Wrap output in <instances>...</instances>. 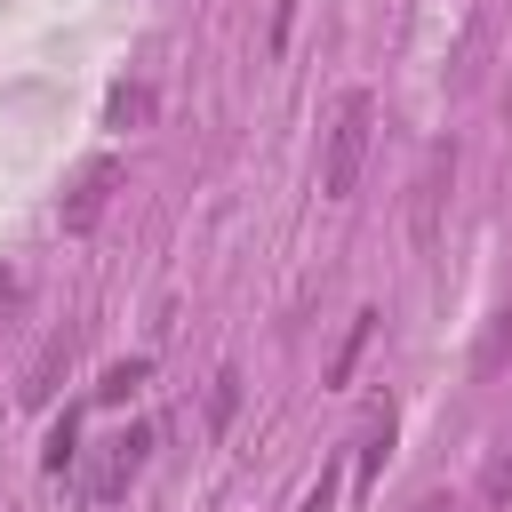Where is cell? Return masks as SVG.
<instances>
[{
    "instance_id": "cell-1",
    "label": "cell",
    "mask_w": 512,
    "mask_h": 512,
    "mask_svg": "<svg viewBox=\"0 0 512 512\" xmlns=\"http://www.w3.org/2000/svg\"><path fill=\"white\" fill-rule=\"evenodd\" d=\"M368 136H376V96L344 88L328 112V144H320V200H352V184L368 168Z\"/></svg>"
},
{
    "instance_id": "cell-2",
    "label": "cell",
    "mask_w": 512,
    "mask_h": 512,
    "mask_svg": "<svg viewBox=\"0 0 512 512\" xmlns=\"http://www.w3.org/2000/svg\"><path fill=\"white\" fill-rule=\"evenodd\" d=\"M144 456H152V424H128V432H112V440L96 448V464L80 472L88 504H112V496H128V480L144 472Z\"/></svg>"
},
{
    "instance_id": "cell-3",
    "label": "cell",
    "mask_w": 512,
    "mask_h": 512,
    "mask_svg": "<svg viewBox=\"0 0 512 512\" xmlns=\"http://www.w3.org/2000/svg\"><path fill=\"white\" fill-rule=\"evenodd\" d=\"M448 184H456V136L424 152V176H416V200H408V232H416L424 256L440 248V200H448Z\"/></svg>"
},
{
    "instance_id": "cell-4",
    "label": "cell",
    "mask_w": 512,
    "mask_h": 512,
    "mask_svg": "<svg viewBox=\"0 0 512 512\" xmlns=\"http://www.w3.org/2000/svg\"><path fill=\"white\" fill-rule=\"evenodd\" d=\"M112 184H120V160H112V152H96V160H88V168L72 176V192H64V208H56V216H64V232H88V224L104 216V200H112Z\"/></svg>"
},
{
    "instance_id": "cell-5",
    "label": "cell",
    "mask_w": 512,
    "mask_h": 512,
    "mask_svg": "<svg viewBox=\"0 0 512 512\" xmlns=\"http://www.w3.org/2000/svg\"><path fill=\"white\" fill-rule=\"evenodd\" d=\"M72 344H80V336H72V328H56V336L32 352V368H24V384H16V400H24V408H48V400H56L64 368H72Z\"/></svg>"
},
{
    "instance_id": "cell-6",
    "label": "cell",
    "mask_w": 512,
    "mask_h": 512,
    "mask_svg": "<svg viewBox=\"0 0 512 512\" xmlns=\"http://www.w3.org/2000/svg\"><path fill=\"white\" fill-rule=\"evenodd\" d=\"M504 360H512V304H504V312L488 320V336H480V352H472V368H480V376H496Z\"/></svg>"
},
{
    "instance_id": "cell-7",
    "label": "cell",
    "mask_w": 512,
    "mask_h": 512,
    "mask_svg": "<svg viewBox=\"0 0 512 512\" xmlns=\"http://www.w3.org/2000/svg\"><path fill=\"white\" fill-rule=\"evenodd\" d=\"M480 496H488V504H512V432L488 448V464H480Z\"/></svg>"
},
{
    "instance_id": "cell-8",
    "label": "cell",
    "mask_w": 512,
    "mask_h": 512,
    "mask_svg": "<svg viewBox=\"0 0 512 512\" xmlns=\"http://www.w3.org/2000/svg\"><path fill=\"white\" fill-rule=\"evenodd\" d=\"M144 112H152V88H144V80H120V88H112V104H104V120H112V128H136Z\"/></svg>"
},
{
    "instance_id": "cell-9",
    "label": "cell",
    "mask_w": 512,
    "mask_h": 512,
    "mask_svg": "<svg viewBox=\"0 0 512 512\" xmlns=\"http://www.w3.org/2000/svg\"><path fill=\"white\" fill-rule=\"evenodd\" d=\"M144 376H152L144 360H112V368H104V384H96V408H120V400H128Z\"/></svg>"
},
{
    "instance_id": "cell-10",
    "label": "cell",
    "mask_w": 512,
    "mask_h": 512,
    "mask_svg": "<svg viewBox=\"0 0 512 512\" xmlns=\"http://www.w3.org/2000/svg\"><path fill=\"white\" fill-rule=\"evenodd\" d=\"M232 416H240V376H232V368H224V376H216V384H208V432H224V424H232Z\"/></svg>"
},
{
    "instance_id": "cell-11",
    "label": "cell",
    "mask_w": 512,
    "mask_h": 512,
    "mask_svg": "<svg viewBox=\"0 0 512 512\" xmlns=\"http://www.w3.org/2000/svg\"><path fill=\"white\" fill-rule=\"evenodd\" d=\"M376 320H384V312H360V320H352V336H344V352H336V368H328V376H336V384H344V376H352V360H360V344H368V336H376Z\"/></svg>"
},
{
    "instance_id": "cell-12",
    "label": "cell",
    "mask_w": 512,
    "mask_h": 512,
    "mask_svg": "<svg viewBox=\"0 0 512 512\" xmlns=\"http://www.w3.org/2000/svg\"><path fill=\"white\" fill-rule=\"evenodd\" d=\"M40 464H48V472H64V464H80V448H72V416H64V424L48 432V448H40Z\"/></svg>"
},
{
    "instance_id": "cell-13",
    "label": "cell",
    "mask_w": 512,
    "mask_h": 512,
    "mask_svg": "<svg viewBox=\"0 0 512 512\" xmlns=\"http://www.w3.org/2000/svg\"><path fill=\"white\" fill-rule=\"evenodd\" d=\"M384 448H392V416H376V424H368V448H360V472H376V464H384Z\"/></svg>"
},
{
    "instance_id": "cell-14",
    "label": "cell",
    "mask_w": 512,
    "mask_h": 512,
    "mask_svg": "<svg viewBox=\"0 0 512 512\" xmlns=\"http://www.w3.org/2000/svg\"><path fill=\"white\" fill-rule=\"evenodd\" d=\"M328 504H336V472H320V480L304 488V504H296V512H328Z\"/></svg>"
},
{
    "instance_id": "cell-15",
    "label": "cell",
    "mask_w": 512,
    "mask_h": 512,
    "mask_svg": "<svg viewBox=\"0 0 512 512\" xmlns=\"http://www.w3.org/2000/svg\"><path fill=\"white\" fill-rule=\"evenodd\" d=\"M408 512H456V496H416Z\"/></svg>"
},
{
    "instance_id": "cell-16",
    "label": "cell",
    "mask_w": 512,
    "mask_h": 512,
    "mask_svg": "<svg viewBox=\"0 0 512 512\" xmlns=\"http://www.w3.org/2000/svg\"><path fill=\"white\" fill-rule=\"evenodd\" d=\"M504 128H512V80H504Z\"/></svg>"
}]
</instances>
